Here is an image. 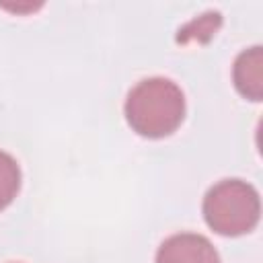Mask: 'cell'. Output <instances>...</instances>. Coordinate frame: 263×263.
<instances>
[{
    "instance_id": "7a4b0ae2",
    "label": "cell",
    "mask_w": 263,
    "mask_h": 263,
    "mask_svg": "<svg viewBox=\"0 0 263 263\" xmlns=\"http://www.w3.org/2000/svg\"><path fill=\"white\" fill-rule=\"evenodd\" d=\"M205 224L222 236H240L259 224L261 199L257 189L242 179H222L203 195Z\"/></svg>"
},
{
    "instance_id": "3957f363",
    "label": "cell",
    "mask_w": 263,
    "mask_h": 263,
    "mask_svg": "<svg viewBox=\"0 0 263 263\" xmlns=\"http://www.w3.org/2000/svg\"><path fill=\"white\" fill-rule=\"evenodd\" d=\"M156 263H220V257L203 234L177 232L162 240L156 251Z\"/></svg>"
},
{
    "instance_id": "6da1fadb",
    "label": "cell",
    "mask_w": 263,
    "mask_h": 263,
    "mask_svg": "<svg viewBox=\"0 0 263 263\" xmlns=\"http://www.w3.org/2000/svg\"><path fill=\"white\" fill-rule=\"evenodd\" d=\"M129 127L144 138L171 136L185 117V95L177 82L150 76L129 88L123 105Z\"/></svg>"
},
{
    "instance_id": "5b68a950",
    "label": "cell",
    "mask_w": 263,
    "mask_h": 263,
    "mask_svg": "<svg viewBox=\"0 0 263 263\" xmlns=\"http://www.w3.org/2000/svg\"><path fill=\"white\" fill-rule=\"evenodd\" d=\"M21 189V168L16 160L0 150V210L12 203Z\"/></svg>"
},
{
    "instance_id": "277c9868",
    "label": "cell",
    "mask_w": 263,
    "mask_h": 263,
    "mask_svg": "<svg viewBox=\"0 0 263 263\" xmlns=\"http://www.w3.org/2000/svg\"><path fill=\"white\" fill-rule=\"evenodd\" d=\"M232 80L236 90L249 101H261L263 97V49L253 45L240 51L234 60Z\"/></svg>"
}]
</instances>
